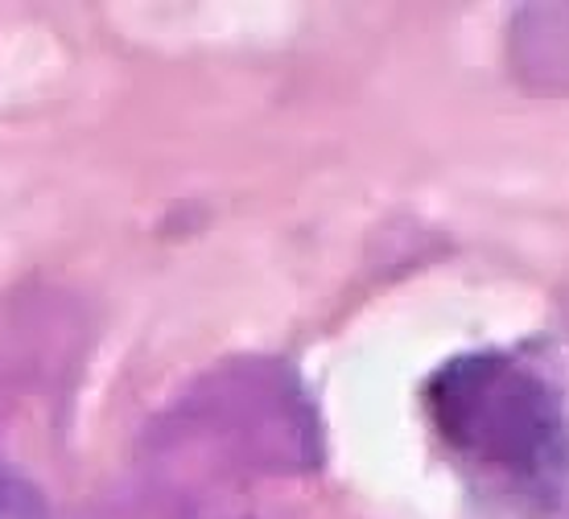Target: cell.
<instances>
[{"mask_svg": "<svg viewBox=\"0 0 569 519\" xmlns=\"http://www.w3.org/2000/svg\"><path fill=\"white\" fill-rule=\"evenodd\" d=\"M441 441L537 519L569 516V400L557 376L508 351L446 363L426 388Z\"/></svg>", "mask_w": 569, "mask_h": 519, "instance_id": "obj_1", "label": "cell"}, {"mask_svg": "<svg viewBox=\"0 0 569 519\" xmlns=\"http://www.w3.org/2000/svg\"><path fill=\"white\" fill-rule=\"evenodd\" d=\"M42 507H38V495L29 491L17 475H9L0 466V519H38Z\"/></svg>", "mask_w": 569, "mask_h": 519, "instance_id": "obj_2", "label": "cell"}]
</instances>
